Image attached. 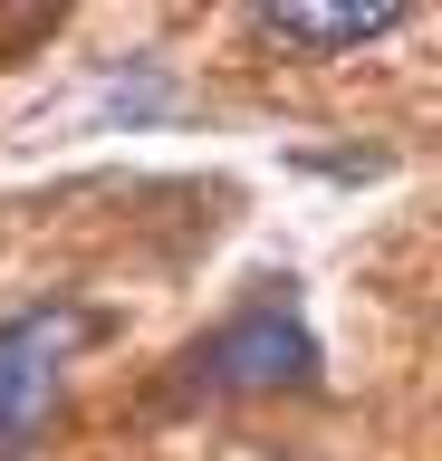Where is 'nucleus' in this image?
<instances>
[{
  "label": "nucleus",
  "mask_w": 442,
  "mask_h": 461,
  "mask_svg": "<svg viewBox=\"0 0 442 461\" xmlns=\"http://www.w3.org/2000/svg\"><path fill=\"white\" fill-rule=\"evenodd\" d=\"M193 394H308L318 384V337L289 308H240L183 356Z\"/></svg>",
  "instance_id": "nucleus-1"
},
{
  "label": "nucleus",
  "mask_w": 442,
  "mask_h": 461,
  "mask_svg": "<svg viewBox=\"0 0 442 461\" xmlns=\"http://www.w3.org/2000/svg\"><path fill=\"white\" fill-rule=\"evenodd\" d=\"M404 20H413L404 0H347V10H327V0H269V10H250V29L279 58H347L365 39H384V29H404Z\"/></svg>",
  "instance_id": "nucleus-3"
},
{
  "label": "nucleus",
  "mask_w": 442,
  "mask_h": 461,
  "mask_svg": "<svg viewBox=\"0 0 442 461\" xmlns=\"http://www.w3.org/2000/svg\"><path fill=\"white\" fill-rule=\"evenodd\" d=\"M96 337L87 308H30L0 317V452H20L68 394V356Z\"/></svg>",
  "instance_id": "nucleus-2"
}]
</instances>
